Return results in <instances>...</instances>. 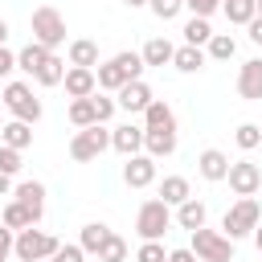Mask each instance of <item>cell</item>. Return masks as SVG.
Segmentation results:
<instances>
[{"label":"cell","mask_w":262,"mask_h":262,"mask_svg":"<svg viewBox=\"0 0 262 262\" xmlns=\"http://www.w3.org/2000/svg\"><path fill=\"white\" fill-rule=\"evenodd\" d=\"M237 94L246 102H262V57H250L237 66Z\"/></svg>","instance_id":"cell-11"},{"label":"cell","mask_w":262,"mask_h":262,"mask_svg":"<svg viewBox=\"0 0 262 262\" xmlns=\"http://www.w3.org/2000/svg\"><path fill=\"white\" fill-rule=\"evenodd\" d=\"M94 82H98V90L115 94V90H119L123 82H131V78H127V70H123L115 57H106V61H98V66H94Z\"/></svg>","instance_id":"cell-18"},{"label":"cell","mask_w":262,"mask_h":262,"mask_svg":"<svg viewBox=\"0 0 262 262\" xmlns=\"http://www.w3.org/2000/svg\"><path fill=\"white\" fill-rule=\"evenodd\" d=\"M37 262H53V258H37Z\"/></svg>","instance_id":"cell-51"},{"label":"cell","mask_w":262,"mask_h":262,"mask_svg":"<svg viewBox=\"0 0 262 262\" xmlns=\"http://www.w3.org/2000/svg\"><path fill=\"white\" fill-rule=\"evenodd\" d=\"M12 70H16V53H12L8 45H0V78H8Z\"/></svg>","instance_id":"cell-43"},{"label":"cell","mask_w":262,"mask_h":262,"mask_svg":"<svg viewBox=\"0 0 262 262\" xmlns=\"http://www.w3.org/2000/svg\"><path fill=\"white\" fill-rule=\"evenodd\" d=\"M123 4H127V8H143L147 0H123Z\"/></svg>","instance_id":"cell-49"},{"label":"cell","mask_w":262,"mask_h":262,"mask_svg":"<svg viewBox=\"0 0 262 262\" xmlns=\"http://www.w3.org/2000/svg\"><path fill=\"white\" fill-rule=\"evenodd\" d=\"M172 229V205H164L160 196L143 201L139 213H135V233L143 242H164V233Z\"/></svg>","instance_id":"cell-1"},{"label":"cell","mask_w":262,"mask_h":262,"mask_svg":"<svg viewBox=\"0 0 262 262\" xmlns=\"http://www.w3.org/2000/svg\"><path fill=\"white\" fill-rule=\"evenodd\" d=\"M123 184H127V188H147V184H156V160H151L147 151L127 156V164H123Z\"/></svg>","instance_id":"cell-10"},{"label":"cell","mask_w":262,"mask_h":262,"mask_svg":"<svg viewBox=\"0 0 262 262\" xmlns=\"http://www.w3.org/2000/svg\"><path fill=\"white\" fill-rule=\"evenodd\" d=\"M111 147H115L119 156H135V151H143V127H135V123L111 127Z\"/></svg>","instance_id":"cell-15"},{"label":"cell","mask_w":262,"mask_h":262,"mask_svg":"<svg viewBox=\"0 0 262 262\" xmlns=\"http://www.w3.org/2000/svg\"><path fill=\"white\" fill-rule=\"evenodd\" d=\"M196 172H201V180L217 184V180H225V172H229V156H225L221 147H205V151L196 156Z\"/></svg>","instance_id":"cell-13"},{"label":"cell","mask_w":262,"mask_h":262,"mask_svg":"<svg viewBox=\"0 0 262 262\" xmlns=\"http://www.w3.org/2000/svg\"><path fill=\"white\" fill-rule=\"evenodd\" d=\"M233 143H237L242 151H254V147L262 143V127H258V123H237V131H233Z\"/></svg>","instance_id":"cell-33"},{"label":"cell","mask_w":262,"mask_h":262,"mask_svg":"<svg viewBox=\"0 0 262 262\" xmlns=\"http://www.w3.org/2000/svg\"><path fill=\"white\" fill-rule=\"evenodd\" d=\"M86 258V250L78 246V242H70V246H57L53 250V262H82Z\"/></svg>","instance_id":"cell-40"},{"label":"cell","mask_w":262,"mask_h":262,"mask_svg":"<svg viewBox=\"0 0 262 262\" xmlns=\"http://www.w3.org/2000/svg\"><path fill=\"white\" fill-rule=\"evenodd\" d=\"M254 8H258V16H262V0H254Z\"/></svg>","instance_id":"cell-50"},{"label":"cell","mask_w":262,"mask_h":262,"mask_svg":"<svg viewBox=\"0 0 262 262\" xmlns=\"http://www.w3.org/2000/svg\"><path fill=\"white\" fill-rule=\"evenodd\" d=\"M205 61H209V53H205L201 45H180V49H172V66H176L180 74H196V70H205Z\"/></svg>","instance_id":"cell-20"},{"label":"cell","mask_w":262,"mask_h":262,"mask_svg":"<svg viewBox=\"0 0 262 262\" xmlns=\"http://www.w3.org/2000/svg\"><path fill=\"white\" fill-rule=\"evenodd\" d=\"M49 53H53V49H45V45H41V41H29V45H25V49H16V70H25V74H29V78H33V74H37V70H41V61H45V57H49Z\"/></svg>","instance_id":"cell-25"},{"label":"cell","mask_w":262,"mask_h":262,"mask_svg":"<svg viewBox=\"0 0 262 262\" xmlns=\"http://www.w3.org/2000/svg\"><path fill=\"white\" fill-rule=\"evenodd\" d=\"M106 147H111V127H106V123L78 127V135L70 139V156H74L78 164H90V160H98Z\"/></svg>","instance_id":"cell-4"},{"label":"cell","mask_w":262,"mask_h":262,"mask_svg":"<svg viewBox=\"0 0 262 262\" xmlns=\"http://www.w3.org/2000/svg\"><path fill=\"white\" fill-rule=\"evenodd\" d=\"M188 196H192L188 176H164V180H160V201H164V205H172V209H176V205H180V201H188Z\"/></svg>","instance_id":"cell-22"},{"label":"cell","mask_w":262,"mask_h":262,"mask_svg":"<svg viewBox=\"0 0 262 262\" xmlns=\"http://www.w3.org/2000/svg\"><path fill=\"white\" fill-rule=\"evenodd\" d=\"M33 78H37V86H61V78H66V57L49 53V57L41 61V70H37Z\"/></svg>","instance_id":"cell-26"},{"label":"cell","mask_w":262,"mask_h":262,"mask_svg":"<svg viewBox=\"0 0 262 262\" xmlns=\"http://www.w3.org/2000/svg\"><path fill=\"white\" fill-rule=\"evenodd\" d=\"M29 29H33V41H41V45H45V49H53V53H57V45H66V16H61L53 4L33 8Z\"/></svg>","instance_id":"cell-2"},{"label":"cell","mask_w":262,"mask_h":262,"mask_svg":"<svg viewBox=\"0 0 262 262\" xmlns=\"http://www.w3.org/2000/svg\"><path fill=\"white\" fill-rule=\"evenodd\" d=\"M172 41L168 37H151L143 49H139V57H143V66H172Z\"/></svg>","instance_id":"cell-24"},{"label":"cell","mask_w":262,"mask_h":262,"mask_svg":"<svg viewBox=\"0 0 262 262\" xmlns=\"http://www.w3.org/2000/svg\"><path fill=\"white\" fill-rule=\"evenodd\" d=\"M151 98H156V94H151V86H147L143 78H135V82H123V86L115 90V102H119V111H127V115H143Z\"/></svg>","instance_id":"cell-9"},{"label":"cell","mask_w":262,"mask_h":262,"mask_svg":"<svg viewBox=\"0 0 262 262\" xmlns=\"http://www.w3.org/2000/svg\"><path fill=\"white\" fill-rule=\"evenodd\" d=\"M115 61L127 70V78H131V82H135V78H143V70H147V66H143V57H139L135 49H123V53H115Z\"/></svg>","instance_id":"cell-35"},{"label":"cell","mask_w":262,"mask_h":262,"mask_svg":"<svg viewBox=\"0 0 262 262\" xmlns=\"http://www.w3.org/2000/svg\"><path fill=\"white\" fill-rule=\"evenodd\" d=\"M111 237V225H102V221H90V225H82V237H78V246L86 250V254H94L98 258V250H102V242Z\"/></svg>","instance_id":"cell-27"},{"label":"cell","mask_w":262,"mask_h":262,"mask_svg":"<svg viewBox=\"0 0 262 262\" xmlns=\"http://www.w3.org/2000/svg\"><path fill=\"white\" fill-rule=\"evenodd\" d=\"M221 12L229 16V25H250V20L258 16L254 0H221Z\"/></svg>","instance_id":"cell-31"},{"label":"cell","mask_w":262,"mask_h":262,"mask_svg":"<svg viewBox=\"0 0 262 262\" xmlns=\"http://www.w3.org/2000/svg\"><path fill=\"white\" fill-rule=\"evenodd\" d=\"M143 151L151 160H164L176 151V131H143Z\"/></svg>","instance_id":"cell-21"},{"label":"cell","mask_w":262,"mask_h":262,"mask_svg":"<svg viewBox=\"0 0 262 262\" xmlns=\"http://www.w3.org/2000/svg\"><path fill=\"white\" fill-rule=\"evenodd\" d=\"M12 242H16V233H12L8 225H0V262L12 258Z\"/></svg>","instance_id":"cell-42"},{"label":"cell","mask_w":262,"mask_h":262,"mask_svg":"<svg viewBox=\"0 0 262 262\" xmlns=\"http://www.w3.org/2000/svg\"><path fill=\"white\" fill-rule=\"evenodd\" d=\"M262 221V209H258V201L254 196H237L229 209H225V217H221V229H225V237L229 242H237V237H246V233H254V225Z\"/></svg>","instance_id":"cell-3"},{"label":"cell","mask_w":262,"mask_h":262,"mask_svg":"<svg viewBox=\"0 0 262 262\" xmlns=\"http://www.w3.org/2000/svg\"><path fill=\"white\" fill-rule=\"evenodd\" d=\"M0 225H8L12 233H20V229L37 225V217H33V209H25L20 201H8V205L0 209Z\"/></svg>","instance_id":"cell-23"},{"label":"cell","mask_w":262,"mask_h":262,"mask_svg":"<svg viewBox=\"0 0 262 262\" xmlns=\"http://www.w3.org/2000/svg\"><path fill=\"white\" fill-rule=\"evenodd\" d=\"M147 8H151L160 20H176L180 8H184V0H147Z\"/></svg>","instance_id":"cell-38"},{"label":"cell","mask_w":262,"mask_h":262,"mask_svg":"<svg viewBox=\"0 0 262 262\" xmlns=\"http://www.w3.org/2000/svg\"><path fill=\"white\" fill-rule=\"evenodd\" d=\"M0 143H4V147H16V151H25V147H33V123H20V119H8V123L0 127Z\"/></svg>","instance_id":"cell-19"},{"label":"cell","mask_w":262,"mask_h":262,"mask_svg":"<svg viewBox=\"0 0 262 262\" xmlns=\"http://www.w3.org/2000/svg\"><path fill=\"white\" fill-rule=\"evenodd\" d=\"M143 131H176V111L164 98H151L143 111Z\"/></svg>","instance_id":"cell-14"},{"label":"cell","mask_w":262,"mask_h":262,"mask_svg":"<svg viewBox=\"0 0 262 262\" xmlns=\"http://www.w3.org/2000/svg\"><path fill=\"white\" fill-rule=\"evenodd\" d=\"M115 111H119V102H115L106 90H94V115H98V123H111Z\"/></svg>","instance_id":"cell-37"},{"label":"cell","mask_w":262,"mask_h":262,"mask_svg":"<svg viewBox=\"0 0 262 262\" xmlns=\"http://www.w3.org/2000/svg\"><path fill=\"white\" fill-rule=\"evenodd\" d=\"M12 201H20L25 209H33V217L41 221V213H45V184L41 180H20L12 188Z\"/></svg>","instance_id":"cell-17"},{"label":"cell","mask_w":262,"mask_h":262,"mask_svg":"<svg viewBox=\"0 0 262 262\" xmlns=\"http://www.w3.org/2000/svg\"><path fill=\"white\" fill-rule=\"evenodd\" d=\"M70 123H74V127L98 123V115H94V94H90V98H70Z\"/></svg>","instance_id":"cell-32"},{"label":"cell","mask_w":262,"mask_h":262,"mask_svg":"<svg viewBox=\"0 0 262 262\" xmlns=\"http://www.w3.org/2000/svg\"><path fill=\"white\" fill-rule=\"evenodd\" d=\"M57 246H61V242H57L53 233H45V229L29 225V229H20V233H16L12 254H16L20 262H37V258H53V250H57Z\"/></svg>","instance_id":"cell-7"},{"label":"cell","mask_w":262,"mask_h":262,"mask_svg":"<svg viewBox=\"0 0 262 262\" xmlns=\"http://www.w3.org/2000/svg\"><path fill=\"white\" fill-rule=\"evenodd\" d=\"M0 172H4V176H16V172H20V151H16V147H4V143H0Z\"/></svg>","instance_id":"cell-39"},{"label":"cell","mask_w":262,"mask_h":262,"mask_svg":"<svg viewBox=\"0 0 262 262\" xmlns=\"http://www.w3.org/2000/svg\"><path fill=\"white\" fill-rule=\"evenodd\" d=\"M4 41H8V20L0 16V45H4Z\"/></svg>","instance_id":"cell-47"},{"label":"cell","mask_w":262,"mask_h":262,"mask_svg":"<svg viewBox=\"0 0 262 262\" xmlns=\"http://www.w3.org/2000/svg\"><path fill=\"white\" fill-rule=\"evenodd\" d=\"M246 29H250V41H254V45H262V16H254Z\"/></svg>","instance_id":"cell-45"},{"label":"cell","mask_w":262,"mask_h":262,"mask_svg":"<svg viewBox=\"0 0 262 262\" xmlns=\"http://www.w3.org/2000/svg\"><path fill=\"white\" fill-rule=\"evenodd\" d=\"M188 250L201 258V262H233V242L217 229H192L188 233Z\"/></svg>","instance_id":"cell-5"},{"label":"cell","mask_w":262,"mask_h":262,"mask_svg":"<svg viewBox=\"0 0 262 262\" xmlns=\"http://www.w3.org/2000/svg\"><path fill=\"white\" fill-rule=\"evenodd\" d=\"M172 221L180 225V229H201L205 221H209V209H205V201H196V196H188V201H180L176 205V213H172Z\"/></svg>","instance_id":"cell-16"},{"label":"cell","mask_w":262,"mask_h":262,"mask_svg":"<svg viewBox=\"0 0 262 262\" xmlns=\"http://www.w3.org/2000/svg\"><path fill=\"white\" fill-rule=\"evenodd\" d=\"M254 242H258V254H262V221L254 225Z\"/></svg>","instance_id":"cell-48"},{"label":"cell","mask_w":262,"mask_h":262,"mask_svg":"<svg viewBox=\"0 0 262 262\" xmlns=\"http://www.w3.org/2000/svg\"><path fill=\"white\" fill-rule=\"evenodd\" d=\"M209 37H213L209 16H188V20H184V45H201V49H205Z\"/></svg>","instance_id":"cell-29"},{"label":"cell","mask_w":262,"mask_h":262,"mask_svg":"<svg viewBox=\"0 0 262 262\" xmlns=\"http://www.w3.org/2000/svg\"><path fill=\"white\" fill-rule=\"evenodd\" d=\"M70 66H86V70H94V66H98V45L86 41V37L70 41Z\"/></svg>","instance_id":"cell-28"},{"label":"cell","mask_w":262,"mask_h":262,"mask_svg":"<svg viewBox=\"0 0 262 262\" xmlns=\"http://www.w3.org/2000/svg\"><path fill=\"white\" fill-rule=\"evenodd\" d=\"M61 86H66V94H70V98H90V94L98 90V82H94V70H86V66H66V78H61Z\"/></svg>","instance_id":"cell-12"},{"label":"cell","mask_w":262,"mask_h":262,"mask_svg":"<svg viewBox=\"0 0 262 262\" xmlns=\"http://www.w3.org/2000/svg\"><path fill=\"white\" fill-rule=\"evenodd\" d=\"M233 196H254L262 188V168L254 160H229V172H225Z\"/></svg>","instance_id":"cell-8"},{"label":"cell","mask_w":262,"mask_h":262,"mask_svg":"<svg viewBox=\"0 0 262 262\" xmlns=\"http://www.w3.org/2000/svg\"><path fill=\"white\" fill-rule=\"evenodd\" d=\"M98 262H127V242L119 233H111L102 242V250H98Z\"/></svg>","instance_id":"cell-34"},{"label":"cell","mask_w":262,"mask_h":262,"mask_svg":"<svg viewBox=\"0 0 262 262\" xmlns=\"http://www.w3.org/2000/svg\"><path fill=\"white\" fill-rule=\"evenodd\" d=\"M184 8H188L192 16H213V12L221 8V0H184Z\"/></svg>","instance_id":"cell-41"},{"label":"cell","mask_w":262,"mask_h":262,"mask_svg":"<svg viewBox=\"0 0 262 262\" xmlns=\"http://www.w3.org/2000/svg\"><path fill=\"white\" fill-rule=\"evenodd\" d=\"M0 102H4L8 115L20 119V123H37V119H41V98H33V86H29V82H8V86L0 90Z\"/></svg>","instance_id":"cell-6"},{"label":"cell","mask_w":262,"mask_h":262,"mask_svg":"<svg viewBox=\"0 0 262 262\" xmlns=\"http://www.w3.org/2000/svg\"><path fill=\"white\" fill-rule=\"evenodd\" d=\"M135 262H168V250H164V242H139V250H135Z\"/></svg>","instance_id":"cell-36"},{"label":"cell","mask_w":262,"mask_h":262,"mask_svg":"<svg viewBox=\"0 0 262 262\" xmlns=\"http://www.w3.org/2000/svg\"><path fill=\"white\" fill-rule=\"evenodd\" d=\"M0 127H4V119H0Z\"/></svg>","instance_id":"cell-52"},{"label":"cell","mask_w":262,"mask_h":262,"mask_svg":"<svg viewBox=\"0 0 262 262\" xmlns=\"http://www.w3.org/2000/svg\"><path fill=\"white\" fill-rule=\"evenodd\" d=\"M8 192H12V176H4V172H0V196H8Z\"/></svg>","instance_id":"cell-46"},{"label":"cell","mask_w":262,"mask_h":262,"mask_svg":"<svg viewBox=\"0 0 262 262\" xmlns=\"http://www.w3.org/2000/svg\"><path fill=\"white\" fill-rule=\"evenodd\" d=\"M168 262H201V258H196L188 246H180V250H168Z\"/></svg>","instance_id":"cell-44"},{"label":"cell","mask_w":262,"mask_h":262,"mask_svg":"<svg viewBox=\"0 0 262 262\" xmlns=\"http://www.w3.org/2000/svg\"><path fill=\"white\" fill-rule=\"evenodd\" d=\"M205 53H209L213 61H229V57L237 53V41H233L229 33H213V37L205 41Z\"/></svg>","instance_id":"cell-30"}]
</instances>
